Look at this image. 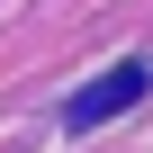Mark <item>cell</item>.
Here are the masks:
<instances>
[{
	"instance_id": "1",
	"label": "cell",
	"mask_w": 153,
	"mask_h": 153,
	"mask_svg": "<svg viewBox=\"0 0 153 153\" xmlns=\"http://www.w3.org/2000/svg\"><path fill=\"white\" fill-rule=\"evenodd\" d=\"M144 81H153L144 63H108V72H99L90 90H72V108H63V126H72V135H81V126H108L117 108H135V99H144Z\"/></svg>"
}]
</instances>
